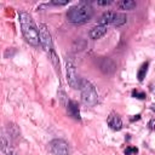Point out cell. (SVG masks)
I'll return each mask as SVG.
<instances>
[{
	"mask_svg": "<svg viewBox=\"0 0 155 155\" xmlns=\"http://www.w3.org/2000/svg\"><path fill=\"white\" fill-rule=\"evenodd\" d=\"M50 150L54 155H69L68 143L63 139H53L50 142Z\"/></svg>",
	"mask_w": 155,
	"mask_h": 155,
	"instance_id": "8992f818",
	"label": "cell"
},
{
	"mask_svg": "<svg viewBox=\"0 0 155 155\" xmlns=\"http://www.w3.org/2000/svg\"><path fill=\"white\" fill-rule=\"evenodd\" d=\"M108 125L114 131H120L122 128V121L117 114H110L108 117Z\"/></svg>",
	"mask_w": 155,
	"mask_h": 155,
	"instance_id": "52a82bcc",
	"label": "cell"
},
{
	"mask_svg": "<svg viewBox=\"0 0 155 155\" xmlns=\"http://www.w3.org/2000/svg\"><path fill=\"white\" fill-rule=\"evenodd\" d=\"M51 4H53V5H67L68 4V0H64V1H52Z\"/></svg>",
	"mask_w": 155,
	"mask_h": 155,
	"instance_id": "ac0fdd59",
	"label": "cell"
},
{
	"mask_svg": "<svg viewBox=\"0 0 155 155\" xmlns=\"http://www.w3.org/2000/svg\"><path fill=\"white\" fill-rule=\"evenodd\" d=\"M65 67H67V80H68V84L73 88H80V82L81 81L78 78V71H76L75 64L68 57L65 59Z\"/></svg>",
	"mask_w": 155,
	"mask_h": 155,
	"instance_id": "277c9868",
	"label": "cell"
},
{
	"mask_svg": "<svg viewBox=\"0 0 155 155\" xmlns=\"http://www.w3.org/2000/svg\"><path fill=\"white\" fill-rule=\"evenodd\" d=\"M113 1L111 0H104V1H97V4L99 6H107V5H110Z\"/></svg>",
	"mask_w": 155,
	"mask_h": 155,
	"instance_id": "e0dca14e",
	"label": "cell"
},
{
	"mask_svg": "<svg viewBox=\"0 0 155 155\" xmlns=\"http://www.w3.org/2000/svg\"><path fill=\"white\" fill-rule=\"evenodd\" d=\"M114 13H115V12H111V11H107V12H104V13L101 16V18H99L98 24H99V25H104V27H107L108 24H113V21H114Z\"/></svg>",
	"mask_w": 155,
	"mask_h": 155,
	"instance_id": "30bf717a",
	"label": "cell"
},
{
	"mask_svg": "<svg viewBox=\"0 0 155 155\" xmlns=\"http://www.w3.org/2000/svg\"><path fill=\"white\" fill-rule=\"evenodd\" d=\"M151 110H153V111H155V104H153V105H151Z\"/></svg>",
	"mask_w": 155,
	"mask_h": 155,
	"instance_id": "d6986e66",
	"label": "cell"
},
{
	"mask_svg": "<svg viewBox=\"0 0 155 155\" xmlns=\"http://www.w3.org/2000/svg\"><path fill=\"white\" fill-rule=\"evenodd\" d=\"M105 33H107V27H104V25H99V24H98V25L93 27V28L90 30V38L93 39V40H96V39L102 38Z\"/></svg>",
	"mask_w": 155,
	"mask_h": 155,
	"instance_id": "9c48e42d",
	"label": "cell"
},
{
	"mask_svg": "<svg viewBox=\"0 0 155 155\" xmlns=\"http://www.w3.org/2000/svg\"><path fill=\"white\" fill-rule=\"evenodd\" d=\"M132 96H133L134 98H138V99H144V98H145V93H144V92H140V91H138V90H133V91H132Z\"/></svg>",
	"mask_w": 155,
	"mask_h": 155,
	"instance_id": "2e32d148",
	"label": "cell"
},
{
	"mask_svg": "<svg viewBox=\"0 0 155 155\" xmlns=\"http://www.w3.org/2000/svg\"><path fill=\"white\" fill-rule=\"evenodd\" d=\"M119 6L122 10H132L136 7V2L133 0H122L121 2H119Z\"/></svg>",
	"mask_w": 155,
	"mask_h": 155,
	"instance_id": "5bb4252c",
	"label": "cell"
},
{
	"mask_svg": "<svg viewBox=\"0 0 155 155\" xmlns=\"http://www.w3.org/2000/svg\"><path fill=\"white\" fill-rule=\"evenodd\" d=\"M68 113L74 119L80 120V110H79V105H78L76 102H74V101H69L68 102Z\"/></svg>",
	"mask_w": 155,
	"mask_h": 155,
	"instance_id": "8fae6325",
	"label": "cell"
},
{
	"mask_svg": "<svg viewBox=\"0 0 155 155\" xmlns=\"http://www.w3.org/2000/svg\"><path fill=\"white\" fill-rule=\"evenodd\" d=\"M148 67H149V62H145V63H143V64L140 65V68L138 69L137 78H138L139 81H143V80H144V78H145V75H147V73H148Z\"/></svg>",
	"mask_w": 155,
	"mask_h": 155,
	"instance_id": "7c38bea8",
	"label": "cell"
},
{
	"mask_svg": "<svg viewBox=\"0 0 155 155\" xmlns=\"http://www.w3.org/2000/svg\"><path fill=\"white\" fill-rule=\"evenodd\" d=\"M126 15L124 13H120V12H115L114 13V21H113V24L114 25H121L126 22Z\"/></svg>",
	"mask_w": 155,
	"mask_h": 155,
	"instance_id": "4fadbf2b",
	"label": "cell"
},
{
	"mask_svg": "<svg viewBox=\"0 0 155 155\" xmlns=\"http://www.w3.org/2000/svg\"><path fill=\"white\" fill-rule=\"evenodd\" d=\"M39 36H40V44L42 46V48L48 52V53H53V45H52V38L51 34L48 31V28L45 24H40L39 25Z\"/></svg>",
	"mask_w": 155,
	"mask_h": 155,
	"instance_id": "5b68a950",
	"label": "cell"
},
{
	"mask_svg": "<svg viewBox=\"0 0 155 155\" xmlns=\"http://www.w3.org/2000/svg\"><path fill=\"white\" fill-rule=\"evenodd\" d=\"M138 154V149L136 147H127L125 149V155H137Z\"/></svg>",
	"mask_w": 155,
	"mask_h": 155,
	"instance_id": "9a60e30c",
	"label": "cell"
},
{
	"mask_svg": "<svg viewBox=\"0 0 155 155\" xmlns=\"http://www.w3.org/2000/svg\"><path fill=\"white\" fill-rule=\"evenodd\" d=\"M80 91H81V99L82 103L88 105V107H93L97 101H98V93L96 87L87 80H81L80 82Z\"/></svg>",
	"mask_w": 155,
	"mask_h": 155,
	"instance_id": "3957f363",
	"label": "cell"
},
{
	"mask_svg": "<svg viewBox=\"0 0 155 155\" xmlns=\"http://www.w3.org/2000/svg\"><path fill=\"white\" fill-rule=\"evenodd\" d=\"M92 15H93L92 7L86 2H81L69 8V11L67 12V19L70 23L80 24V23L87 22L92 17Z\"/></svg>",
	"mask_w": 155,
	"mask_h": 155,
	"instance_id": "7a4b0ae2",
	"label": "cell"
},
{
	"mask_svg": "<svg viewBox=\"0 0 155 155\" xmlns=\"http://www.w3.org/2000/svg\"><path fill=\"white\" fill-rule=\"evenodd\" d=\"M1 149L5 153V155H17L16 150L12 148L10 139H7L6 134H2V137H1Z\"/></svg>",
	"mask_w": 155,
	"mask_h": 155,
	"instance_id": "ba28073f",
	"label": "cell"
},
{
	"mask_svg": "<svg viewBox=\"0 0 155 155\" xmlns=\"http://www.w3.org/2000/svg\"><path fill=\"white\" fill-rule=\"evenodd\" d=\"M19 23L24 39L33 46H38L40 41L39 29L36 28L33 18L27 12H19Z\"/></svg>",
	"mask_w": 155,
	"mask_h": 155,
	"instance_id": "6da1fadb",
	"label": "cell"
}]
</instances>
